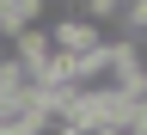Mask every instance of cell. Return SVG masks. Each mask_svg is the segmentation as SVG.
<instances>
[{
  "label": "cell",
  "instance_id": "obj_1",
  "mask_svg": "<svg viewBox=\"0 0 147 135\" xmlns=\"http://www.w3.org/2000/svg\"><path fill=\"white\" fill-rule=\"evenodd\" d=\"M43 31H49V43H55V55H86V49H98L104 43V25H98V18H86L80 6H67L61 18H43Z\"/></svg>",
  "mask_w": 147,
  "mask_h": 135
},
{
  "label": "cell",
  "instance_id": "obj_2",
  "mask_svg": "<svg viewBox=\"0 0 147 135\" xmlns=\"http://www.w3.org/2000/svg\"><path fill=\"white\" fill-rule=\"evenodd\" d=\"M74 6H80L86 18H98V25L110 31V18H117V6H123V0H74Z\"/></svg>",
  "mask_w": 147,
  "mask_h": 135
}]
</instances>
